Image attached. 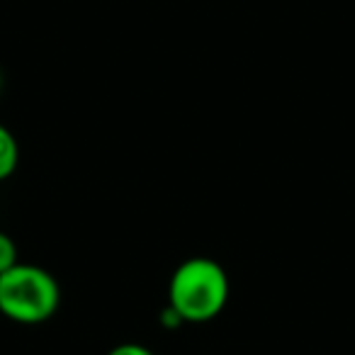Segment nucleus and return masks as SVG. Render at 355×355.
Masks as SVG:
<instances>
[{
  "mask_svg": "<svg viewBox=\"0 0 355 355\" xmlns=\"http://www.w3.org/2000/svg\"><path fill=\"white\" fill-rule=\"evenodd\" d=\"M107 355H156V353L141 343H119L114 348H110Z\"/></svg>",
  "mask_w": 355,
  "mask_h": 355,
  "instance_id": "5",
  "label": "nucleus"
},
{
  "mask_svg": "<svg viewBox=\"0 0 355 355\" xmlns=\"http://www.w3.org/2000/svg\"><path fill=\"white\" fill-rule=\"evenodd\" d=\"M229 302V275L214 258L193 256L173 270L168 304L183 324H207Z\"/></svg>",
  "mask_w": 355,
  "mask_h": 355,
  "instance_id": "1",
  "label": "nucleus"
},
{
  "mask_svg": "<svg viewBox=\"0 0 355 355\" xmlns=\"http://www.w3.org/2000/svg\"><path fill=\"white\" fill-rule=\"evenodd\" d=\"M61 285L46 268L17 263L0 275V314L15 324H44L59 311Z\"/></svg>",
  "mask_w": 355,
  "mask_h": 355,
  "instance_id": "2",
  "label": "nucleus"
},
{
  "mask_svg": "<svg viewBox=\"0 0 355 355\" xmlns=\"http://www.w3.org/2000/svg\"><path fill=\"white\" fill-rule=\"evenodd\" d=\"M17 246L12 241V236H8L6 232H0V275L6 270H10L12 266H17Z\"/></svg>",
  "mask_w": 355,
  "mask_h": 355,
  "instance_id": "4",
  "label": "nucleus"
},
{
  "mask_svg": "<svg viewBox=\"0 0 355 355\" xmlns=\"http://www.w3.org/2000/svg\"><path fill=\"white\" fill-rule=\"evenodd\" d=\"M0 88H3V76H0Z\"/></svg>",
  "mask_w": 355,
  "mask_h": 355,
  "instance_id": "6",
  "label": "nucleus"
},
{
  "mask_svg": "<svg viewBox=\"0 0 355 355\" xmlns=\"http://www.w3.org/2000/svg\"><path fill=\"white\" fill-rule=\"evenodd\" d=\"M17 163H20V144L6 124H0V183L17 171Z\"/></svg>",
  "mask_w": 355,
  "mask_h": 355,
  "instance_id": "3",
  "label": "nucleus"
}]
</instances>
